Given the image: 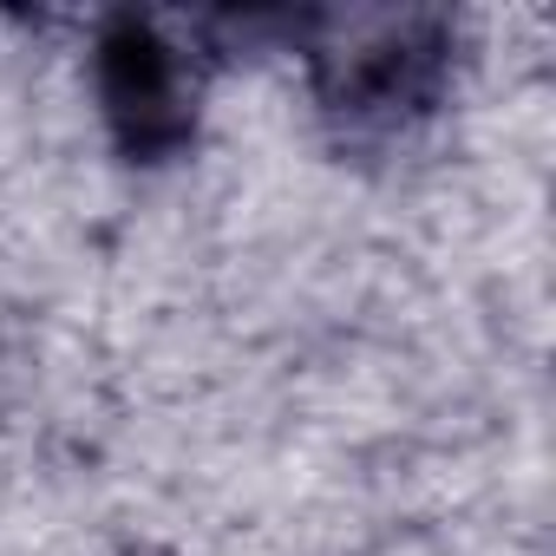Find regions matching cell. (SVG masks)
Here are the masks:
<instances>
[{"label":"cell","mask_w":556,"mask_h":556,"mask_svg":"<svg viewBox=\"0 0 556 556\" xmlns=\"http://www.w3.org/2000/svg\"><path fill=\"white\" fill-rule=\"evenodd\" d=\"M99 105L131 151L164 157L170 144L190 138V112H197L190 53L157 21H118L99 40Z\"/></svg>","instance_id":"obj_1"}]
</instances>
